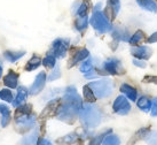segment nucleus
I'll return each mask as SVG.
<instances>
[{
  "label": "nucleus",
  "instance_id": "nucleus-41",
  "mask_svg": "<svg viewBox=\"0 0 157 145\" xmlns=\"http://www.w3.org/2000/svg\"><path fill=\"white\" fill-rule=\"evenodd\" d=\"M132 63H133L134 66L139 67V68H146V67H147V63H146V61H144V60H139V59H133V61H132Z\"/></svg>",
  "mask_w": 157,
  "mask_h": 145
},
{
  "label": "nucleus",
  "instance_id": "nucleus-3",
  "mask_svg": "<svg viewBox=\"0 0 157 145\" xmlns=\"http://www.w3.org/2000/svg\"><path fill=\"white\" fill-rule=\"evenodd\" d=\"M83 107L71 104V103H67V101H62V106L60 108L59 114L56 118L61 120L63 122L68 123V124H74L77 119H79V112Z\"/></svg>",
  "mask_w": 157,
  "mask_h": 145
},
{
  "label": "nucleus",
  "instance_id": "nucleus-24",
  "mask_svg": "<svg viewBox=\"0 0 157 145\" xmlns=\"http://www.w3.org/2000/svg\"><path fill=\"white\" fill-rule=\"evenodd\" d=\"M39 139V130L35 129L33 131L24 136L20 142V145H37V142Z\"/></svg>",
  "mask_w": 157,
  "mask_h": 145
},
{
  "label": "nucleus",
  "instance_id": "nucleus-21",
  "mask_svg": "<svg viewBox=\"0 0 157 145\" xmlns=\"http://www.w3.org/2000/svg\"><path fill=\"white\" fill-rule=\"evenodd\" d=\"M0 115H1V120H0L1 127L6 128L12 121V112L6 104H0Z\"/></svg>",
  "mask_w": 157,
  "mask_h": 145
},
{
  "label": "nucleus",
  "instance_id": "nucleus-6",
  "mask_svg": "<svg viewBox=\"0 0 157 145\" xmlns=\"http://www.w3.org/2000/svg\"><path fill=\"white\" fill-rule=\"evenodd\" d=\"M102 68H103V71H105V74L113 75V76H123L126 73L125 68L123 67L122 61L119 59H117V58H109V59H107L103 62Z\"/></svg>",
  "mask_w": 157,
  "mask_h": 145
},
{
  "label": "nucleus",
  "instance_id": "nucleus-14",
  "mask_svg": "<svg viewBox=\"0 0 157 145\" xmlns=\"http://www.w3.org/2000/svg\"><path fill=\"white\" fill-rule=\"evenodd\" d=\"M131 54L134 57V59H139V60H149L150 57L153 55V50L148 46H139L135 45L131 48Z\"/></svg>",
  "mask_w": 157,
  "mask_h": 145
},
{
  "label": "nucleus",
  "instance_id": "nucleus-11",
  "mask_svg": "<svg viewBox=\"0 0 157 145\" xmlns=\"http://www.w3.org/2000/svg\"><path fill=\"white\" fill-rule=\"evenodd\" d=\"M62 101H67V103H71V104H75V105L79 106V107H83V100L79 96L77 89L75 88L74 85H70V87H67L66 90H64V95L61 98Z\"/></svg>",
  "mask_w": 157,
  "mask_h": 145
},
{
  "label": "nucleus",
  "instance_id": "nucleus-10",
  "mask_svg": "<svg viewBox=\"0 0 157 145\" xmlns=\"http://www.w3.org/2000/svg\"><path fill=\"white\" fill-rule=\"evenodd\" d=\"M113 111L118 115H127L131 111V104L124 95L118 96L113 103Z\"/></svg>",
  "mask_w": 157,
  "mask_h": 145
},
{
  "label": "nucleus",
  "instance_id": "nucleus-1",
  "mask_svg": "<svg viewBox=\"0 0 157 145\" xmlns=\"http://www.w3.org/2000/svg\"><path fill=\"white\" fill-rule=\"evenodd\" d=\"M102 118H103V114L100 107L90 103L84 104L83 108L79 112V120L86 128L98 127L102 121Z\"/></svg>",
  "mask_w": 157,
  "mask_h": 145
},
{
  "label": "nucleus",
  "instance_id": "nucleus-20",
  "mask_svg": "<svg viewBox=\"0 0 157 145\" xmlns=\"http://www.w3.org/2000/svg\"><path fill=\"white\" fill-rule=\"evenodd\" d=\"M28 96H29V90H28L25 87H17V93H16L15 99L13 100L12 105H13L14 107H17V106L24 104Z\"/></svg>",
  "mask_w": 157,
  "mask_h": 145
},
{
  "label": "nucleus",
  "instance_id": "nucleus-5",
  "mask_svg": "<svg viewBox=\"0 0 157 145\" xmlns=\"http://www.w3.org/2000/svg\"><path fill=\"white\" fill-rule=\"evenodd\" d=\"M36 121H37V116L35 115V113L17 116L15 118V129L20 134H25L35 128Z\"/></svg>",
  "mask_w": 157,
  "mask_h": 145
},
{
  "label": "nucleus",
  "instance_id": "nucleus-44",
  "mask_svg": "<svg viewBox=\"0 0 157 145\" xmlns=\"http://www.w3.org/2000/svg\"><path fill=\"white\" fill-rule=\"evenodd\" d=\"M2 71H4V68H2V63L0 62V79L2 77Z\"/></svg>",
  "mask_w": 157,
  "mask_h": 145
},
{
  "label": "nucleus",
  "instance_id": "nucleus-34",
  "mask_svg": "<svg viewBox=\"0 0 157 145\" xmlns=\"http://www.w3.org/2000/svg\"><path fill=\"white\" fill-rule=\"evenodd\" d=\"M43 65L47 69H53L54 67L56 66V58L54 57L53 53H47L44 59H43Z\"/></svg>",
  "mask_w": 157,
  "mask_h": 145
},
{
  "label": "nucleus",
  "instance_id": "nucleus-13",
  "mask_svg": "<svg viewBox=\"0 0 157 145\" xmlns=\"http://www.w3.org/2000/svg\"><path fill=\"white\" fill-rule=\"evenodd\" d=\"M119 9H121V1L119 0H108L103 13L113 22L117 18L118 13H119Z\"/></svg>",
  "mask_w": 157,
  "mask_h": 145
},
{
  "label": "nucleus",
  "instance_id": "nucleus-17",
  "mask_svg": "<svg viewBox=\"0 0 157 145\" xmlns=\"http://www.w3.org/2000/svg\"><path fill=\"white\" fill-rule=\"evenodd\" d=\"M111 36H113V39L116 42H128L130 40V32L127 31V29L125 28H113L111 30Z\"/></svg>",
  "mask_w": 157,
  "mask_h": 145
},
{
  "label": "nucleus",
  "instance_id": "nucleus-19",
  "mask_svg": "<svg viewBox=\"0 0 157 145\" xmlns=\"http://www.w3.org/2000/svg\"><path fill=\"white\" fill-rule=\"evenodd\" d=\"M149 132H150V127H144V128L138 129V130L132 135V137L130 138V141H128L127 145H134V144H136L139 141L144 139Z\"/></svg>",
  "mask_w": 157,
  "mask_h": 145
},
{
  "label": "nucleus",
  "instance_id": "nucleus-16",
  "mask_svg": "<svg viewBox=\"0 0 157 145\" xmlns=\"http://www.w3.org/2000/svg\"><path fill=\"white\" fill-rule=\"evenodd\" d=\"M80 139V132L72 131L70 134H67L64 136L60 137L56 139V144L59 145H72Z\"/></svg>",
  "mask_w": 157,
  "mask_h": 145
},
{
  "label": "nucleus",
  "instance_id": "nucleus-7",
  "mask_svg": "<svg viewBox=\"0 0 157 145\" xmlns=\"http://www.w3.org/2000/svg\"><path fill=\"white\" fill-rule=\"evenodd\" d=\"M62 106V99L61 98H56V99H51L47 103V105L45 106V108L41 111L39 115L40 121H46L47 119L54 118L59 114L60 108Z\"/></svg>",
  "mask_w": 157,
  "mask_h": 145
},
{
  "label": "nucleus",
  "instance_id": "nucleus-4",
  "mask_svg": "<svg viewBox=\"0 0 157 145\" xmlns=\"http://www.w3.org/2000/svg\"><path fill=\"white\" fill-rule=\"evenodd\" d=\"M95 95L96 99H103L113 95V82L110 79H101L88 83Z\"/></svg>",
  "mask_w": 157,
  "mask_h": 145
},
{
  "label": "nucleus",
  "instance_id": "nucleus-27",
  "mask_svg": "<svg viewBox=\"0 0 157 145\" xmlns=\"http://www.w3.org/2000/svg\"><path fill=\"white\" fill-rule=\"evenodd\" d=\"M88 23H90V20H88L87 15L86 16H77L76 20H75L74 26L78 32H84L87 29Z\"/></svg>",
  "mask_w": 157,
  "mask_h": 145
},
{
  "label": "nucleus",
  "instance_id": "nucleus-43",
  "mask_svg": "<svg viewBox=\"0 0 157 145\" xmlns=\"http://www.w3.org/2000/svg\"><path fill=\"white\" fill-rule=\"evenodd\" d=\"M37 145H53V144H52V142L46 139V138H40V139H38V142H37Z\"/></svg>",
  "mask_w": 157,
  "mask_h": 145
},
{
  "label": "nucleus",
  "instance_id": "nucleus-25",
  "mask_svg": "<svg viewBox=\"0 0 157 145\" xmlns=\"http://www.w3.org/2000/svg\"><path fill=\"white\" fill-rule=\"evenodd\" d=\"M136 4L144 10L154 14L157 13V2L155 0H136Z\"/></svg>",
  "mask_w": 157,
  "mask_h": 145
},
{
  "label": "nucleus",
  "instance_id": "nucleus-29",
  "mask_svg": "<svg viewBox=\"0 0 157 145\" xmlns=\"http://www.w3.org/2000/svg\"><path fill=\"white\" fill-rule=\"evenodd\" d=\"M31 113H33V108H32V105L31 104H22V105H20L16 107V110H15V118H17V116H22V115H28V114H31Z\"/></svg>",
  "mask_w": 157,
  "mask_h": 145
},
{
  "label": "nucleus",
  "instance_id": "nucleus-40",
  "mask_svg": "<svg viewBox=\"0 0 157 145\" xmlns=\"http://www.w3.org/2000/svg\"><path fill=\"white\" fill-rule=\"evenodd\" d=\"M151 116H157V97L151 100V110H150Z\"/></svg>",
  "mask_w": 157,
  "mask_h": 145
},
{
  "label": "nucleus",
  "instance_id": "nucleus-12",
  "mask_svg": "<svg viewBox=\"0 0 157 145\" xmlns=\"http://www.w3.org/2000/svg\"><path fill=\"white\" fill-rule=\"evenodd\" d=\"M46 81H47V75L45 71H40L39 74L36 76L33 83L31 85L30 90H29V95L31 96H37L39 95L43 89L45 88V84H46Z\"/></svg>",
  "mask_w": 157,
  "mask_h": 145
},
{
  "label": "nucleus",
  "instance_id": "nucleus-22",
  "mask_svg": "<svg viewBox=\"0 0 157 145\" xmlns=\"http://www.w3.org/2000/svg\"><path fill=\"white\" fill-rule=\"evenodd\" d=\"M43 63V58L38 55V54H33L32 57L29 59V61L25 63L24 66V70L25 71H33L37 68H39Z\"/></svg>",
  "mask_w": 157,
  "mask_h": 145
},
{
  "label": "nucleus",
  "instance_id": "nucleus-33",
  "mask_svg": "<svg viewBox=\"0 0 157 145\" xmlns=\"http://www.w3.org/2000/svg\"><path fill=\"white\" fill-rule=\"evenodd\" d=\"M79 70L84 73V74H86V73H90V71H93L94 70V63H93V59L91 57H88L86 60H84L82 62V65L79 67Z\"/></svg>",
  "mask_w": 157,
  "mask_h": 145
},
{
  "label": "nucleus",
  "instance_id": "nucleus-26",
  "mask_svg": "<svg viewBox=\"0 0 157 145\" xmlns=\"http://www.w3.org/2000/svg\"><path fill=\"white\" fill-rule=\"evenodd\" d=\"M136 106L140 111H142L144 113L150 112V110H151V99L147 96H141L136 100Z\"/></svg>",
  "mask_w": 157,
  "mask_h": 145
},
{
  "label": "nucleus",
  "instance_id": "nucleus-39",
  "mask_svg": "<svg viewBox=\"0 0 157 145\" xmlns=\"http://www.w3.org/2000/svg\"><path fill=\"white\" fill-rule=\"evenodd\" d=\"M142 83L156 84L157 85V76L156 75H146L144 79H142Z\"/></svg>",
  "mask_w": 157,
  "mask_h": 145
},
{
  "label": "nucleus",
  "instance_id": "nucleus-32",
  "mask_svg": "<svg viewBox=\"0 0 157 145\" xmlns=\"http://www.w3.org/2000/svg\"><path fill=\"white\" fill-rule=\"evenodd\" d=\"M113 132V130L111 129H108V130H105L103 132H101L100 135H98V136L93 137L91 141H90V143H88V145H101L102 143H103V141H105V138L109 134H111Z\"/></svg>",
  "mask_w": 157,
  "mask_h": 145
},
{
  "label": "nucleus",
  "instance_id": "nucleus-30",
  "mask_svg": "<svg viewBox=\"0 0 157 145\" xmlns=\"http://www.w3.org/2000/svg\"><path fill=\"white\" fill-rule=\"evenodd\" d=\"M146 40V34H144L142 30H136L133 34V35L130 37V40L128 43L132 45V46H135V45H139L141 42Z\"/></svg>",
  "mask_w": 157,
  "mask_h": 145
},
{
  "label": "nucleus",
  "instance_id": "nucleus-36",
  "mask_svg": "<svg viewBox=\"0 0 157 145\" xmlns=\"http://www.w3.org/2000/svg\"><path fill=\"white\" fill-rule=\"evenodd\" d=\"M121 144V139L117 135H113V132L109 134L108 136L105 138L103 141V145H119Z\"/></svg>",
  "mask_w": 157,
  "mask_h": 145
},
{
  "label": "nucleus",
  "instance_id": "nucleus-8",
  "mask_svg": "<svg viewBox=\"0 0 157 145\" xmlns=\"http://www.w3.org/2000/svg\"><path fill=\"white\" fill-rule=\"evenodd\" d=\"M70 47V40L66 38H56L52 43L51 47V53L54 54L56 59H63L66 58L67 53L69 51Z\"/></svg>",
  "mask_w": 157,
  "mask_h": 145
},
{
  "label": "nucleus",
  "instance_id": "nucleus-23",
  "mask_svg": "<svg viewBox=\"0 0 157 145\" xmlns=\"http://www.w3.org/2000/svg\"><path fill=\"white\" fill-rule=\"evenodd\" d=\"M25 51H13V50H6L4 53H2V55H4V58L7 60V61L12 62V63H14V62L18 61L20 59H22L24 55H25Z\"/></svg>",
  "mask_w": 157,
  "mask_h": 145
},
{
  "label": "nucleus",
  "instance_id": "nucleus-9",
  "mask_svg": "<svg viewBox=\"0 0 157 145\" xmlns=\"http://www.w3.org/2000/svg\"><path fill=\"white\" fill-rule=\"evenodd\" d=\"M88 57H90V51L86 47H78L71 50L70 60L68 62V68H72V67L77 66L79 62H83Z\"/></svg>",
  "mask_w": 157,
  "mask_h": 145
},
{
  "label": "nucleus",
  "instance_id": "nucleus-2",
  "mask_svg": "<svg viewBox=\"0 0 157 145\" xmlns=\"http://www.w3.org/2000/svg\"><path fill=\"white\" fill-rule=\"evenodd\" d=\"M90 24L93 29L100 34H107L113 30V22L105 15L101 9H93L92 16L90 18Z\"/></svg>",
  "mask_w": 157,
  "mask_h": 145
},
{
  "label": "nucleus",
  "instance_id": "nucleus-42",
  "mask_svg": "<svg viewBox=\"0 0 157 145\" xmlns=\"http://www.w3.org/2000/svg\"><path fill=\"white\" fill-rule=\"evenodd\" d=\"M147 43H149V44H153V43H157V31L156 32H154L153 35H150L147 38Z\"/></svg>",
  "mask_w": 157,
  "mask_h": 145
},
{
  "label": "nucleus",
  "instance_id": "nucleus-37",
  "mask_svg": "<svg viewBox=\"0 0 157 145\" xmlns=\"http://www.w3.org/2000/svg\"><path fill=\"white\" fill-rule=\"evenodd\" d=\"M61 77V69H60V67L55 66L54 68L52 69V73L49 74V76L47 77V81H49V82H53V81H56V79H59Z\"/></svg>",
  "mask_w": 157,
  "mask_h": 145
},
{
  "label": "nucleus",
  "instance_id": "nucleus-45",
  "mask_svg": "<svg viewBox=\"0 0 157 145\" xmlns=\"http://www.w3.org/2000/svg\"><path fill=\"white\" fill-rule=\"evenodd\" d=\"M79 145H83V144H79Z\"/></svg>",
  "mask_w": 157,
  "mask_h": 145
},
{
  "label": "nucleus",
  "instance_id": "nucleus-35",
  "mask_svg": "<svg viewBox=\"0 0 157 145\" xmlns=\"http://www.w3.org/2000/svg\"><path fill=\"white\" fill-rule=\"evenodd\" d=\"M0 100L5 101V103H13L14 96L13 92L10 91V89L5 88L0 90Z\"/></svg>",
  "mask_w": 157,
  "mask_h": 145
},
{
  "label": "nucleus",
  "instance_id": "nucleus-28",
  "mask_svg": "<svg viewBox=\"0 0 157 145\" xmlns=\"http://www.w3.org/2000/svg\"><path fill=\"white\" fill-rule=\"evenodd\" d=\"M91 9V0H80L78 8L76 9L75 14L77 16H86Z\"/></svg>",
  "mask_w": 157,
  "mask_h": 145
},
{
  "label": "nucleus",
  "instance_id": "nucleus-38",
  "mask_svg": "<svg viewBox=\"0 0 157 145\" xmlns=\"http://www.w3.org/2000/svg\"><path fill=\"white\" fill-rule=\"evenodd\" d=\"M144 141L148 145H157V131H150Z\"/></svg>",
  "mask_w": 157,
  "mask_h": 145
},
{
  "label": "nucleus",
  "instance_id": "nucleus-31",
  "mask_svg": "<svg viewBox=\"0 0 157 145\" xmlns=\"http://www.w3.org/2000/svg\"><path fill=\"white\" fill-rule=\"evenodd\" d=\"M83 96H84V99L86 103H90V104H94L96 101V97L93 92V90L90 85H84L83 87Z\"/></svg>",
  "mask_w": 157,
  "mask_h": 145
},
{
  "label": "nucleus",
  "instance_id": "nucleus-18",
  "mask_svg": "<svg viewBox=\"0 0 157 145\" xmlns=\"http://www.w3.org/2000/svg\"><path fill=\"white\" fill-rule=\"evenodd\" d=\"M119 90H121V92L126 97L127 99H130L131 101L138 100V90L133 85H130L128 83H123L121 85Z\"/></svg>",
  "mask_w": 157,
  "mask_h": 145
},
{
  "label": "nucleus",
  "instance_id": "nucleus-15",
  "mask_svg": "<svg viewBox=\"0 0 157 145\" xmlns=\"http://www.w3.org/2000/svg\"><path fill=\"white\" fill-rule=\"evenodd\" d=\"M18 77H20V75H18L17 71L13 70V69H9L8 73L5 75L4 79H2L4 85L8 89H17Z\"/></svg>",
  "mask_w": 157,
  "mask_h": 145
}]
</instances>
